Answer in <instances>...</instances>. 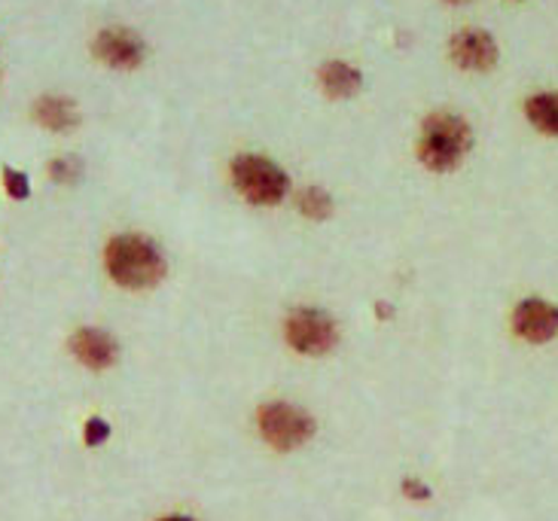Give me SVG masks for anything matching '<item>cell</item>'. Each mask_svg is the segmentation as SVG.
<instances>
[{"instance_id":"cell-1","label":"cell","mask_w":558,"mask_h":521,"mask_svg":"<svg viewBox=\"0 0 558 521\" xmlns=\"http://www.w3.org/2000/svg\"><path fill=\"white\" fill-rule=\"evenodd\" d=\"M473 149V129L464 117L449 113V110H437L422 122V134H418V162L427 171H454L458 165L468 159Z\"/></svg>"},{"instance_id":"cell-2","label":"cell","mask_w":558,"mask_h":521,"mask_svg":"<svg viewBox=\"0 0 558 521\" xmlns=\"http://www.w3.org/2000/svg\"><path fill=\"white\" fill-rule=\"evenodd\" d=\"M105 268L125 290H150L166 278V256L144 235H117L107 241Z\"/></svg>"},{"instance_id":"cell-3","label":"cell","mask_w":558,"mask_h":521,"mask_svg":"<svg viewBox=\"0 0 558 521\" xmlns=\"http://www.w3.org/2000/svg\"><path fill=\"white\" fill-rule=\"evenodd\" d=\"M229 174H232V186L242 193L244 202L259 205V208H272L290 190V178L281 165H275L266 156L257 153H242L235 156L229 165Z\"/></svg>"},{"instance_id":"cell-4","label":"cell","mask_w":558,"mask_h":521,"mask_svg":"<svg viewBox=\"0 0 558 521\" xmlns=\"http://www.w3.org/2000/svg\"><path fill=\"white\" fill-rule=\"evenodd\" d=\"M259 433L275 451H293L315 436V417L293 402H266L257 415Z\"/></svg>"},{"instance_id":"cell-5","label":"cell","mask_w":558,"mask_h":521,"mask_svg":"<svg viewBox=\"0 0 558 521\" xmlns=\"http://www.w3.org/2000/svg\"><path fill=\"white\" fill-rule=\"evenodd\" d=\"M287 344L305 358H324L339 344V327L330 314L320 308H296L284 320Z\"/></svg>"},{"instance_id":"cell-6","label":"cell","mask_w":558,"mask_h":521,"mask_svg":"<svg viewBox=\"0 0 558 521\" xmlns=\"http://www.w3.org/2000/svg\"><path fill=\"white\" fill-rule=\"evenodd\" d=\"M449 59L470 74H485L492 71L500 59V49L495 37L483 28H464L449 40Z\"/></svg>"},{"instance_id":"cell-7","label":"cell","mask_w":558,"mask_h":521,"mask_svg":"<svg viewBox=\"0 0 558 521\" xmlns=\"http://www.w3.org/2000/svg\"><path fill=\"white\" fill-rule=\"evenodd\" d=\"M513 332L529 344H546L558 336V305L546 299H522L513 308Z\"/></svg>"},{"instance_id":"cell-8","label":"cell","mask_w":558,"mask_h":521,"mask_svg":"<svg viewBox=\"0 0 558 521\" xmlns=\"http://www.w3.org/2000/svg\"><path fill=\"white\" fill-rule=\"evenodd\" d=\"M92 52L95 59L113 68V71H135L144 64V56H147V46L137 37L135 31L129 28H105L95 44H92Z\"/></svg>"},{"instance_id":"cell-9","label":"cell","mask_w":558,"mask_h":521,"mask_svg":"<svg viewBox=\"0 0 558 521\" xmlns=\"http://www.w3.org/2000/svg\"><path fill=\"white\" fill-rule=\"evenodd\" d=\"M71 354L89 369H107L120 360V344L105 329L83 327L71 336Z\"/></svg>"},{"instance_id":"cell-10","label":"cell","mask_w":558,"mask_h":521,"mask_svg":"<svg viewBox=\"0 0 558 521\" xmlns=\"http://www.w3.org/2000/svg\"><path fill=\"white\" fill-rule=\"evenodd\" d=\"M317 83H320V92L332 98V101H345V98H354L363 86V76L357 68H351L348 61H327L320 64L317 71Z\"/></svg>"},{"instance_id":"cell-11","label":"cell","mask_w":558,"mask_h":521,"mask_svg":"<svg viewBox=\"0 0 558 521\" xmlns=\"http://www.w3.org/2000/svg\"><path fill=\"white\" fill-rule=\"evenodd\" d=\"M34 120L40 122L49 132H74L80 125V110L71 98L61 95H44L34 105Z\"/></svg>"},{"instance_id":"cell-12","label":"cell","mask_w":558,"mask_h":521,"mask_svg":"<svg viewBox=\"0 0 558 521\" xmlns=\"http://www.w3.org/2000/svg\"><path fill=\"white\" fill-rule=\"evenodd\" d=\"M525 117L537 132L558 137V92H537L525 101Z\"/></svg>"},{"instance_id":"cell-13","label":"cell","mask_w":558,"mask_h":521,"mask_svg":"<svg viewBox=\"0 0 558 521\" xmlns=\"http://www.w3.org/2000/svg\"><path fill=\"white\" fill-rule=\"evenodd\" d=\"M296 208H300L302 217L315 220V223H324L332 214V195L320 186H308L296 195Z\"/></svg>"},{"instance_id":"cell-14","label":"cell","mask_w":558,"mask_h":521,"mask_svg":"<svg viewBox=\"0 0 558 521\" xmlns=\"http://www.w3.org/2000/svg\"><path fill=\"white\" fill-rule=\"evenodd\" d=\"M80 174H83V162L76 156H61V159L49 162V178L56 183H76Z\"/></svg>"},{"instance_id":"cell-15","label":"cell","mask_w":558,"mask_h":521,"mask_svg":"<svg viewBox=\"0 0 558 521\" xmlns=\"http://www.w3.org/2000/svg\"><path fill=\"white\" fill-rule=\"evenodd\" d=\"M3 190L10 193V198L15 202H22V198H28L31 195V183H28V174L25 171H15V168H3Z\"/></svg>"},{"instance_id":"cell-16","label":"cell","mask_w":558,"mask_h":521,"mask_svg":"<svg viewBox=\"0 0 558 521\" xmlns=\"http://www.w3.org/2000/svg\"><path fill=\"white\" fill-rule=\"evenodd\" d=\"M107 436H110V424L105 417H89L86 421V446H101V443H107Z\"/></svg>"},{"instance_id":"cell-17","label":"cell","mask_w":558,"mask_h":521,"mask_svg":"<svg viewBox=\"0 0 558 521\" xmlns=\"http://www.w3.org/2000/svg\"><path fill=\"white\" fill-rule=\"evenodd\" d=\"M403 494L409 500H430V488L418 478H403Z\"/></svg>"},{"instance_id":"cell-18","label":"cell","mask_w":558,"mask_h":521,"mask_svg":"<svg viewBox=\"0 0 558 521\" xmlns=\"http://www.w3.org/2000/svg\"><path fill=\"white\" fill-rule=\"evenodd\" d=\"M159 521H196V519H186V516H168V519H159Z\"/></svg>"},{"instance_id":"cell-19","label":"cell","mask_w":558,"mask_h":521,"mask_svg":"<svg viewBox=\"0 0 558 521\" xmlns=\"http://www.w3.org/2000/svg\"><path fill=\"white\" fill-rule=\"evenodd\" d=\"M442 3H452V7H464V3H470V0H442Z\"/></svg>"}]
</instances>
